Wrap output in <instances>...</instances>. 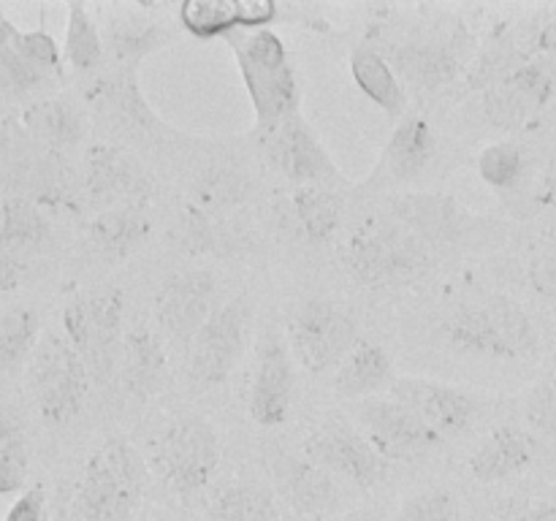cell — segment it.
I'll return each instance as SVG.
<instances>
[{
	"mask_svg": "<svg viewBox=\"0 0 556 521\" xmlns=\"http://www.w3.org/2000/svg\"><path fill=\"white\" fill-rule=\"evenodd\" d=\"M451 351L489 361H530L541 347L535 320L514 296L470 285L456 293L440 318Z\"/></svg>",
	"mask_w": 556,
	"mask_h": 521,
	"instance_id": "cell-1",
	"label": "cell"
},
{
	"mask_svg": "<svg viewBox=\"0 0 556 521\" xmlns=\"http://www.w3.org/2000/svg\"><path fill=\"white\" fill-rule=\"evenodd\" d=\"M340 258L358 285L383 291L427 277L438 253L391 215H369L348 233Z\"/></svg>",
	"mask_w": 556,
	"mask_h": 521,
	"instance_id": "cell-2",
	"label": "cell"
},
{
	"mask_svg": "<svg viewBox=\"0 0 556 521\" xmlns=\"http://www.w3.org/2000/svg\"><path fill=\"white\" fill-rule=\"evenodd\" d=\"M244 90L253 103L255 123L261 130L280 125L302 109V85L282 38L271 27L242 30L228 38Z\"/></svg>",
	"mask_w": 556,
	"mask_h": 521,
	"instance_id": "cell-3",
	"label": "cell"
},
{
	"mask_svg": "<svg viewBox=\"0 0 556 521\" xmlns=\"http://www.w3.org/2000/svg\"><path fill=\"white\" fill-rule=\"evenodd\" d=\"M147 486V459L128 440H109L87 461L76 521H134Z\"/></svg>",
	"mask_w": 556,
	"mask_h": 521,
	"instance_id": "cell-4",
	"label": "cell"
},
{
	"mask_svg": "<svg viewBox=\"0 0 556 521\" xmlns=\"http://www.w3.org/2000/svg\"><path fill=\"white\" fill-rule=\"evenodd\" d=\"M147 465L168 492L193 497L210 486L220 467V434L193 412L174 416L150 440Z\"/></svg>",
	"mask_w": 556,
	"mask_h": 521,
	"instance_id": "cell-5",
	"label": "cell"
},
{
	"mask_svg": "<svg viewBox=\"0 0 556 521\" xmlns=\"http://www.w3.org/2000/svg\"><path fill=\"white\" fill-rule=\"evenodd\" d=\"M63 336L85 358L92 383L106 385L119 374L125 342V296L119 288L74 296L63 307Z\"/></svg>",
	"mask_w": 556,
	"mask_h": 521,
	"instance_id": "cell-6",
	"label": "cell"
},
{
	"mask_svg": "<svg viewBox=\"0 0 556 521\" xmlns=\"http://www.w3.org/2000/svg\"><path fill=\"white\" fill-rule=\"evenodd\" d=\"M286 342L293 361L307 372H337L348 353L362 342L358 323L351 309L331 298H304L286 320Z\"/></svg>",
	"mask_w": 556,
	"mask_h": 521,
	"instance_id": "cell-7",
	"label": "cell"
},
{
	"mask_svg": "<svg viewBox=\"0 0 556 521\" xmlns=\"http://www.w3.org/2000/svg\"><path fill=\"white\" fill-rule=\"evenodd\" d=\"M389 215L410 228L434 253L481 247L500 233L486 215H476L448 193H400L389 201Z\"/></svg>",
	"mask_w": 556,
	"mask_h": 521,
	"instance_id": "cell-8",
	"label": "cell"
},
{
	"mask_svg": "<svg viewBox=\"0 0 556 521\" xmlns=\"http://www.w3.org/2000/svg\"><path fill=\"white\" fill-rule=\"evenodd\" d=\"M85 358L63 334H43L27 361V385L43 421L63 427L81 412L90 389Z\"/></svg>",
	"mask_w": 556,
	"mask_h": 521,
	"instance_id": "cell-9",
	"label": "cell"
},
{
	"mask_svg": "<svg viewBox=\"0 0 556 521\" xmlns=\"http://www.w3.org/2000/svg\"><path fill=\"white\" fill-rule=\"evenodd\" d=\"M253 298L250 293L223 302L195 334L188 351V380L195 389H217L233 374L248 347L250 323H253Z\"/></svg>",
	"mask_w": 556,
	"mask_h": 521,
	"instance_id": "cell-10",
	"label": "cell"
},
{
	"mask_svg": "<svg viewBox=\"0 0 556 521\" xmlns=\"http://www.w3.org/2000/svg\"><path fill=\"white\" fill-rule=\"evenodd\" d=\"M465 30H451L448 36H418L394 43L389 49V63L402 79L405 90L410 87L418 96H434L467 74V60L476 47Z\"/></svg>",
	"mask_w": 556,
	"mask_h": 521,
	"instance_id": "cell-11",
	"label": "cell"
},
{
	"mask_svg": "<svg viewBox=\"0 0 556 521\" xmlns=\"http://www.w3.org/2000/svg\"><path fill=\"white\" fill-rule=\"evenodd\" d=\"M264 150L271 166L296 188H348V177L302 112L264 130Z\"/></svg>",
	"mask_w": 556,
	"mask_h": 521,
	"instance_id": "cell-12",
	"label": "cell"
},
{
	"mask_svg": "<svg viewBox=\"0 0 556 521\" xmlns=\"http://www.w3.org/2000/svg\"><path fill=\"white\" fill-rule=\"evenodd\" d=\"M220 280L212 269H182L161 282L155 293V320L161 336L188 353L201 326L217 309Z\"/></svg>",
	"mask_w": 556,
	"mask_h": 521,
	"instance_id": "cell-13",
	"label": "cell"
},
{
	"mask_svg": "<svg viewBox=\"0 0 556 521\" xmlns=\"http://www.w3.org/2000/svg\"><path fill=\"white\" fill-rule=\"evenodd\" d=\"M364 437L386 461H421L443 448V440L394 396H369L353 407Z\"/></svg>",
	"mask_w": 556,
	"mask_h": 521,
	"instance_id": "cell-14",
	"label": "cell"
},
{
	"mask_svg": "<svg viewBox=\"0 0 556 521\" xmlns=\"http://www.w3.org/2000/svg\"><path fill=\"white\" fill-rule=\"evenodd\" d=\"M391 396L405 402L443 443L465 437L486 410L483 396L429 378H394Z\"/></svg>",
	"mask_w": 556,
	"mask_h": 521,
	"instance_id": "cell-15",
	"label": "cell"
},
{
	"mask_svg": "<svg viewBox=\"0 0 556 521\" xmlns=\"http://www.w3.org/2000/svg\"><path fill=\"white\" fill-rule=\"evenodd\" d=\"M554 92V65L543 58L530 60L481 92V112L492 128L519 130L552 103Z\"/></svg>",
	"mask_w": 556,
	"mask_h": 521,
	"instance_id": "cell-16",
	"label": "cell"
},
{
	"mask_svg": "<svg viewBox=\"0 0 556 521\" xmlns=\"http://www.w3.org/2000/svg\"><path fill=\"white\" fill-rule=\"evenodd\" d=\"M81 190L92 204L103 209L112 206H147L155 195V177L150 168L123 147L96 144L85 152Z\"/></svg>",
	"mask_w": 556,
	"mask_h": 521,
	"instance_id": "cell-17",
	"label": "cell"
},
{
	"mask_svg": "<svg viewBox=\"0 0 556 521\" xmlns=\"http://www.w3.org/2000/svg\"><path fill=\"white\" fill-rule=\"evenodd\" d=\"M304 456L313 465L324 467L337 481L356 483L362 488H372L383 481L389 461L372 448L364 432L345 427V423H326L315 429L304 440Z\"/></svg>",
	"mask_w": 556,
	"mask_h": 521,
	"instance_id": "cell-18",
	"label": "cell"
},
{
	"mask_svg": "<svg viewBox=\"0 0 556 521\" xmlns=\"http://www.w3.org/2000/svg\"><path fill=\"white\" fill-rule=\"evenodd\" d=\"M293 367L296 364H293L288 342L275 329H266L248 394V412L258 427L277 429L291 416L293 396H296V369Z\"/></svg>",
	"mask_w": 556,
	"mask_h": 521,
	"instance_id": "cell-19",
	"label": "cell"
},
{
	"mask_svg": "<svg viewBox=\"0 0 556 521\" xmlns=\"http://www.w3.org/2000/svg\"><path fill=\"white\" fill-rule=\"evenodd\" d=\"M266 470H269L275 494L286 499L299 516H329L340 508L342 486L324 467L313 465L307 456L291 454L282 445L266 448Z\"/></svg>",
	"mask_w": 556,
	"mask_h": 521,
	"instance_id": "cell-20",
	"label": "cell"
},
{
	"mask_svg": "<svg viewBox=\"0 0 556 521\" xmlns=\"http://www.w3.org/2000/svg\"><path fill=\"white\" fill-rule=\"evenodd\" d=\"M282 9L271 0H185L177 9L179 25L201 41H215L242 30H264Z\"/></svg>",
	"mask_w": 556,
	"mask_h": 521,
	"instance_id": "cell-21",
	"label": "cell"
},
{
	"mask_svg": "<svg viewBox=\"0 0 556 521\" xmlns=\"http://www.w3.org/2000/svg\"><path fill=\"white\" fill-rule=\"evenodd\" d=\"M119 383L123 394L134 402H150L172 383V361H168L166 340L161 331L144 320H136L125 331L123 358H119Z\"/></svg>",
	"mask_w": 556,
	"mask_h": 521,
	"instance_id": "cell-22",
	"label": "cell"
},
{
	"mask_svg": "<svg viewBox=\"0 0 556 521\" xmlns=\"http://www.w3.org/2000/svg\"><path fill=\"white\" fill-rule=\"evenodd\" d=\"M177 242L193 258H239L255 247V233L237 215H206L185 204L177 226Z\"/></svg>",
	"mask_w": 556,
	"mask_h": 521,
	"instance_id": "cell-23",
	"label": "cell"
},
{
	"mask_svg": "<svg viewBox=\"0 0 556 521\" xmlns=\"http://www.w3.org/2000/svg\"><path fill=\"white\" fill-rule=\"evenodd\" d=\"M541 456V440L530 429L505 423L492 434L483 437V443L472 450L470 475L478 483H503L510 478H519L530 470Z\"/></svg>",
	"mask_w": 556,
	"mask_h": 521,
	"instance_id": "cell-24",
	"label": "cell"
},
{
	"mask_svg": "<svg viewBox=\"0 0 556 521\" xmlns=\"http://www.w3.org/2000/svg\"><path fill=\"white\" fill-rule=\"evenodd\" d=\"M434 152H438V134H434L432 123L421 114H407L396 123L375 179L391 185L416 182L432 166Z\"/></svg>",
	"mask_w": 556,
	"mask_h": 521,
	"instance_id": "cell-25",
	"label": "cell"
},
{
	"mask_svg": "<svg viewBox=\"0 0 556 521\" xmlns=\"http://www.w3.org/2000/svg\"><path fill=\"white\" fill-rule=\"evenodd\" d=\"M174 41L172 33L144 14L141 5H125V9L109 11L103 22V43L112 52L114 68L139 71L141 60L150 58L157 49Z\"/></svg>",
	"mask_w": 556,
	"mask_h": 521,
	"instance_id": "cell-26",
	"label": "cell"
},
{
	"mask_svg": "<svg viewBox=\"0 0 556 521\" xmlns=\"http://www.w3.org/2000/svg\"><path fill=\"white\" fill-rule=\"evenodd\" d=\"M152 233V215L147 206H112L87 223L92 250L106 260H123L141 247Z\"/></svg>",
	"mask_w": 556,
	"mask_h": 521,
	"instance_id": "cell-27",
	"label": "cell"
},
{
	"mask_svg": "<svg viewBox=\"0 0 556 521\" xmlns=\"http://www.w3.org/2000/svg\"><path fill=\"white\" fill-rule=\"evenodd\" d=\"M394 383V361L378 342L362 340L334 372V391L342 399H369Z\"/></svg>",
	"mask_w": 556,
	"mask_h": 521,
	"instance_id": "cell-28",
	"label": "cell"
},
{
	"mask_svg": "<svg viewBox=\"0 0 556 521\" xmlns=\"http://www.w3.org/2000/svg\"><path fill=\"white\" fill-rule=\"evenodd\" d=\"M351 76L356 81L358 90L375 103L383 114H389L391 119L407 117V96L405 85L396 76V71L391 68V63L386 60V54H380L372 47H356L351 52Z\"/></svg>",
	"mask_w": 556,
	"mask_h": 521,
	"instance_id": "cell-29",
	"label": "cell"
},
{
	"mask_svg": "<svg viewBox=\"0 0 556 521\" xmlns=\"http://www.w3.org/2000/svg\"><path fill=\"white\" fill-rule=\"evenodd\" d=\"M27 134L52 152L79 147L87 134V117L68 98H43L22 112Z\"/></svg>",
	"mask_w": 556,
	"mask_h": 521,
	"instance_id": "cell-30",
	"label": "cell"
},
{
	"mask_svg": "<svg viewBox=\"0 0 556 521\" xmlns=\"http://www.w3.org/2000/svg\"><path fill=\"white\" fill-rule=\"evenodd\" d=\"M206 521H282V510L275 488L250 478H237L212 492Z\"/></svg>",
	"mask_w": 556,
	"mask_h": 521,
	"instance_id": "cell-31",
	"label": "cell"
},
{
	"mask_svg": "<svg viewBox=\"0 0 556 521\" xmlns=\"http://www.w3.org/2000/svg\"><path fill=\"white\" fill-rule=\"evenodd\" d=\"M255 190L258 185L242 168L212 166L195 177L188 204L206 215H237L255 199Z\"/></svg>",
	"mask_w": 556,
	"mask_h": 521,
	"instance_id": "cell-32",
	"label": "cell"
},
{
	"mask_svg": "<svg viewBox=\"0 0 556 521\" xmlns=\"http://www.w3.org/2000/svg\"><path fill=\"white\" fill-rule=\"evenodd\" d=\"M96 90L90 92L103 109L112 112L123 128L134 130H152L157 125V117L152 114L150 103H147L144 92L139 87V71L130 68H114L109 76H101L96 81Z\"/></svg>",
	"mask_w": 556,
	"mask_h": 521,
	"instance_id": "cell-33",
	"label": "cell"
},
{
	"mask_svg": "<svg viewBox=\"0 0 556 521\" xmlns=\"http://www.w3.org/2000/svg\"><path fill=\"white\" fill-rule=\"evenodd\" d=\"M52 242V226L47 215L22 195L0 199V250L16 258L47 247Z\"/></svg>",
	"mask_w": 556,
	"mask_h": 521,
	"instance_id": "cell-34",
	"label": "cell"
},
{
	"mask_svg": "<svg viewBox=\"0 0 556 521\" xmlns=\"http://www.w3.org/2000/svg\"><path fill=\"white\" fill-rule=\"evenodd\" d=\"M291 217L307 242L326 244L342 228L345 199L331 188H296L291 193Z\"/></svg>",
	"mask_w": 556,
	"mask_h": 521,
	"instance_id": "cell-35",
	"label": "cell"
},
{
	"mask_svg": "<svg viewBox=\"0 0 556 521\" xmlns=\"http://www.w3.org/2000/svg\"><path fill=\"white\" fill-rule=\"evenodd\" d=\"M65 11H68V20H65L63 58L79 74H90L103 63V52H106L103 30L92 20L90 9L85 3H68Z\"/></svg>",
	"mask_w": 556,
	"mask_h": 521,
	"instance_id": "cell-36",
	"label": "cell"
},
{
	"mask_svg": "<svg viewBox=\"0 0 556 521\" xmlns=\"http://www.w3.org/2000/svg\"><path fill=\"white\" fill-rule=\"evenodd\" d=\"M38 340L41 320L33 309L11 307L9 313H0V378L30 361Z\"/></svg>",
	"mask_w": 556,
	"mask_h": 521,
	"instance_id": "cell-37",
	"label": "cell"
},
{
	"mask_svg": "<svg viewBox=\"0 0 556 521\" xmlns=\"http://www.w3.org/2000/svg\"><path fill=\"white\" fill-rule=\"evenodd\" d=\"M30 448L20 416L11 407H0V494H16L25 488Z\"/></svg>",
	"mask_w": 556,
	"mask_h": 521,
	"instance_id": "cell-38",
	"label": "cell"
},
{
	"mask_svg": "<svg viewBox=\"0 0 556 521\" xmlns=\"http://www.w3.org/2000/svg\"><path fill=\"white\" fill-rule=\"evenodd\" d=\"M530 168V155L519 141H494L478 155V177L497 193H508L521 185Z\"/></svg>",
	"mask_w": 556,
	"mask_h": 521,
	"instance_id": "cell-39",
	"label": "cell"
},
{
	"mask_svg": "<svg viewBox=\"0 0 556 521\" xmlns=\"http://www.w3.org/2000/svg\"><path fill=\"white\" fill-rule=\"evenodd\" d=\"M0 30H3V36L14 43L16 52L25 54L33 65L47 71L49 76L63 74V52H60L58 41H54L43 27H36V30H22V27H16L14 22L0 11Z\"/></svg>",
	"mask_w": 556,
	"mask_h": 521,
	"instance_id": "cell-40",
	"label": "cell"
},
{
	"mask_svg": "<svg viewBox=\"0 0 556 521\" xmlns=\"http://www.w3.org/2000/svg\"><path fill=\"white\" fill-rule=\"evenodd\" d=\"M49 81H52V76L33 65L25 54L16 52L14 43L0 30V90L14 98H25L41 90Z\"/></svg>",
	"mask_w": 556,
	"mask_h": 521,
	"instance_id": "cell-41",
	"label": "cell"
},
{
	"mask_svg": "<svg viewBox=\"0 0 556 521\" xmlns=\"http://www.w3.org/2000/svg\"><path fill=\"white\" fill-rule=\"evenodd\" d=\"M396 521H456V497L448 488H429L407 499Z\"/></svg>",
	"mask_w": 556,
	"mask_h": 521,
	"instance_id": "cell-42",
	"label": "cell"
},
{
	"mask_svg": "<svg viewBox=\"0 0 556 521\" xmlns=\"http://www.w3.org/2000/svg\"><path fill=\"white\" fill-rule=\"evenodd\" d=\"M527 421L530 432L556 440V378L543 380L527 396Z\"/></svg>",
	"mask_w": 556,
	"mask_h": 521,
	"instance_id": "cell-43",
	"label": "cell"
},
{
	"mask_svg": "<svg viewBox=\"0 0 556 521\" xmlns=\"http://www.w3.org/2000/svg\"><path fill=\"white\" fill-rule=\"evenodd\" d=\"M530 282L541 296L556 298V239L530 260Z\"/></svg>",
	"mask_w": 556,
	"mask_h": 521,
	"instance_id": "cell-44",
	"label": "cell"
},
{
	"mask_svg": "<svg viewBox=\"0 0 556 521\" xmlns=\"http://www.w3.org/2000/svg\"><path fill=\"white\" fill-rule=\"evenodd\" d=\"M3 521H47V494L43 486H30L14 499Z\"/></svg>",
	"mask_w": 556,
	"mask_h": 521,
	"instance_id": "cell-45",
	"label": "cell"
},
{
	"mask_svg": "<svg viewBox=\"0 0 556 521\" xmlns=\"http://www.w3.org/2000/svg\"><path fill=\"white\" fill-rule=\"evenodd\" d=\"M25 275V260L0 250V293L14 291Z\"/></svg>",
	"mask_w": 556,
	"mask_h": 521,
	"instance_id": "cell-46",
	"label": "cell"
},
{
	"mask_svg": "<svg viewBox=\"0 0 556 521\" xmlns=\"http://www.w3.org/2000/svg\"><path fill=\"white\" fill-rule=\"evenodd\" d=\"M538 201L546 206H552V209H556V161L548 166L546 177H543L541 182V190H538Z\"/></svg>",
	"mask_w": 556,
	"mask_h": 521,
	"instance_id": "cell-47",
	"label": "cell"
},
{
	"mask_svg": "<svg viewBox=\"0 0 556 521\" xmlns=\"http://www.w3.org/2000/svg\"><path fill=\"white\" fill-rule=\"evenodd\" d=\"M514 521H556V505H535V508H527L525 513L516 516Z\"/></svg>",
	"mask_w": 556,
	"mask_h": 521,
	"instance_id": "cell-48",
	"label": "cell"
},
{
	"mask_svg": "<svg viewBox=\"0 0 556 521\" xmlns=\"http://www.w3.org/2000/svg\"><path fill=\"white\" fill-rule=\"evenodd\" d=\"M334 521H380V516L375 510H351V513L340 516Z\"/></svg>",
	"mask_w": 556,
	"mask_h": 521,
	"instance_id": "cell-49",
	"label": "cell"
},
{
	"mask_svg": "<svg viewBox=\"0 0 556 521\" xmlns=\"http://www.w3.org/2000/svg\"><path fill=\"white\" fill-rule=\"evenodd\" d=\"M54 521H76V516H74V519H71V516H58Z\"/></svg>",
	"mask_w": 556,
	"mask_h": 521,
	"instance_id": "cell-50",
	"label": "cell"
},
{
	"mask_svg": "<svg viewBox=\"0 0 556 521\" xmlns=\"http://www.w3.org/2000/svg\"><path fill=\"white\" fill-rule=\"evenodd\" d=\"M554 378H556V351H554Z\"/></svg>",
	"mask_w": 556,
	"mask_h": 521,
	"instance_id": "cell-51",
	"label": "cell"
}]
</instances>
